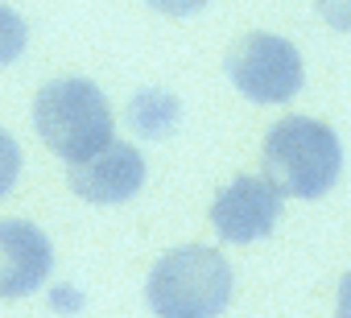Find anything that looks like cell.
I'll return each instance as SVG.
<instances>
[{
  "label": "cell",
  "mask_w": 351,
  "mask_h": 318,
  "mask_svg": "<svg viewBox=\"0 0 351 318\" xmlns=\"http://www.w3.org/2000/svg\"><path fill=\"white\" fill-rule=\"evenodd\" d=\"M145 297L157 318H219L232 302V265L203 244L173 248L153 265Z\"/></svg>",
  "instance_id": "obj_1"
},
{
  "label": "cell",
  "mask_w": 351,
  "mask_h": 318,
  "mask_svg": "<svg viewBox=\"0 0 351 318\" xmlns=\"http://www.w3.org/2000/svg\"><path fill=\"white\" fill-rule=\"evenodd\" d=\"M343 166L339 136L310 116H289L265 136V182L289 199H322Z\"/></svg>",
  "instance_id": "obj_2"
},
{
  "label": "cell",
  "mask_w": 351,
  "mask_h": 318,
  "mask_svg": "<svg viewBox=\"0 0 351 318\" xmlns=\"http://www.w3.org/2000/svg\"><path fill=\"white\" fill-rule=\"evenodd\" d=\"M34 124L62 162H83L112 140V108L91 79H54L34 99Z\"/></svg>",
  "instance_id": "obj_3"
},
{
  "label": "cell",
  "mask_w": 351,
  "mask_h": 318,
  "mask_svg": "<svg viewBox=\"0 0 351 318\" xmlns=\"http://www.w3.org/2000/svg\"><path fill=\"white\" fill-rule=\"evenodd\" d=\"M228 79L256 103H285L302 91V54L277 34H248L228 54Z\"/></svg>",
  "instance_id": "obj_4"
},
{
  "label": "cell",
  "mask_w": 351,
  "mask_h": 318,
  "mask_svg": "<svg viewBox=\"0 0 351 318\" xmlns=\"http://www.w3.org/2000/svg\"><path fill=\"white\" fill-rule=\"evenodd\" d=\"M281 219V195L256 178V174H240L232 178L215 203H211V228L228 240V244H252L265 240Z\"/></svg>",
  "instance_id": "obj_5"
},
{
  "label": "cell",
  "mask_w": 351,
  "mask_h": 318,
  "mask_svg": "<svg viewBox=\"0 0 351 318\" xmlns=\"http://www.w3.org/2000/svg\"><path fill=\"white\" fill-rule=\"evenodd\" d=\"M141 186H145V157L124 140H108L99 153L71 166V191L99 207L128 203Z\"/></svg>",
  "instance_id": "obj_6"
},
{
  "label": "cell",
  "mask_w": 351,
  "mask_h": 318,
  "mask_svg": "<svg viewBox=\"0 0 351 318\" xmlns=\"http://www.w3.org/2000/svg\"><path fill=\"white\" fill-rule=\"evenodd\" d=\"M54 265V248L42 228L25 219H0V297L34 293Z\"/></svg>",
  "instance_id": "obj_7"
},
{
  "label": "cell",
  "mask_w": 351,
  "mask_h": 318,
  "mask_svg": "<svg viewBox=\"0 0 351 318\" xmlns=\"http://www.w3.org/2000/svg\"><path fill=\"white\" fill-rule=\"evenodd\" d=\"M29 42V29H25V17L13 13L9 5H0V66H9Z\"/></svg>",
  "instance_id": "obj_8"
},
{
  "label": "cell",
  "mask_w": 351,
  "mask_h": 318,
  "mask_svg": "<svg viewBox=\"0 0 351 318\" xmlns=\"http://www.w3.org/2000/svg\"><path fill=\"white\" fill-rule=\"evenodd\" d=\"M17 174H21V149H17V140L5 128H0V199L13 191Z\"/></svg>",
  "instance_id": "obj_9"
},
{
  "label": "cell",
  "mask_w": 351,
  "mask_h": 318,
  "mask_svg": "<svg viewBox=\"0 0 351 318\" xmlns=\"http://www.w3.org/2000/svg\"><path fill=\"white\" fill-rule=\"evenodd\" d=\"M149 9H157L161 17H191V13H199L207 0H145Z\"/></svg>",
  "instance_id": "obj_10"
}]
</instances>
